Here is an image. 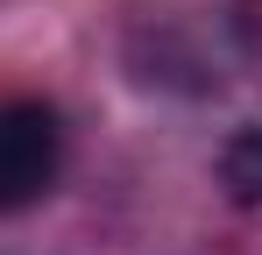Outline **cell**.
<instances>
[{
    "label": "cell",
    "instance_id": "6da1fadb",
    "mask_svg": "<svg viewBox=\"0 0 262 255\" xmlns=\"http://www.w3.org/2000/svg\"><path fill=\"white\" fill-rule=\"evenodd\" d=\"M64 163V128L43 99H7L0 107V213H29L57 184Z\"/></svg>",
    "mask_w": 262,
    "mask_h": 255
},
{
    "label": "cell",
    "instance_id": "7a4b0ae2",
    "mask_svg": "<svg viewBox=\"0 0 262 255\" xmlns=\"http://www.w3.org/2000/svg\"><path fill=\"white\" fill-rule=\"evenodd\" d=\"M220 184H227L241 206H262V128H241V135L220 149Z\"/></svg>",
    "mask_w": 262,
    "mask_h": 255
}]
</instances>
